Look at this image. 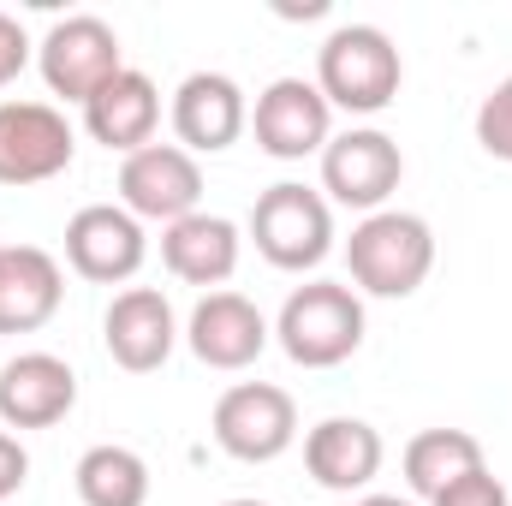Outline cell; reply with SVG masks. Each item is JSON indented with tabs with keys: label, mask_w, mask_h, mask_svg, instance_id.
Masks as SVG:
<instances>
[{
	"label": "cell",
	"mask_w": 512,
	"mask_h": 506,
	"mask_svg": "<svg viewBox=\"0 0 512 506\" xmlns=\"http://www.w3.org/2000/svg\"><path fill=\"white\" fill-rule=\"evenodd\" d=\"M72 483H78L84 506H149V465H143V453H131L120 441L90 447L78 459Z\"/></svg>",
	"instance_id": "21"
},
{
	"label": "cell",
	"mask_w": 512,
	"mask_h": 506,
	"mask_svg": "<svg viewBox=\"0 0 512 506\" xmlns=\"http://www.w3.org/2000/svg\"><path fill=\"white\" fill-rule=\"evenodd\" d=\"M352 506H417V501H405V495H358Z\"/></svg>",
	"instance_id": "26"
},
{
	"label": "cell",
	"mask_w": 512,
	"mask_h": 506,
	"mask_svg": "<svg viewBox=\"0 0 512 506\" xmlns=\"http://www.w3.org/2000/svg\"><path fill=\"white\" fill-rule=\"evenodd\" d=\"M36 66H42V84L66 102H90L108 78L126 72V54H120V36L108 18L96 12H72V18H54L48 36L36 42Z\"/></svg>",
	"instance_id": "5"
},
{
	"label": "cell",
	"mask_w": 512,
	"mask_h": 506,
	"mask_svg": "<svg viewBox=\"0 0 512 506\" xmlns=\"http://www.w3.org/2000/svg\"><path fill=\"white\" fill-rule=\"evenodd\" d=\"M268 340H274V328L245 292H203L185 322V346L209 370H251L268 352Z\"/></svg>",
	"instance_id": "13"
},
{
	"label": "cell",
	"mask_w": 512,
	"mask_h": 506,
	"mask_svg": "<svg viewBox=\"0 0 512 506\" xmlns=\"http://www.w3.org/2000/svg\"><path fill=\"white\" fill-rule=\"evenodd\" d=\"M66 274L42 245H0V334H36L54 322Z\"/></svg>",
	"instance_id": "18"
},
{
	"label": "cell",
	"mask_w": 512,
	"mask_h": 506,
	"mask_svg": "<svg viewBox=\"0 0 512 506\" xmlns=\"http://www.w3.org/2000/svg\"><path fill=\"white\" fill-rule=\"evenodd\" d=\"M143 256H149L143 221L126 215L120 203H84L66 221V262H72V274H84L96 286H126L143 268Z\"/></svg>",
	"instance_id": "11"
},
{
	"label": "cell",
	"mask_w": 512,
	"mask_h": 506,
	"mask_svg": "<svg viewBox=\"0 0 512 506\" xmlns=\"http://www.w3.org/2000/svg\"><path fill=\"white\" fill-rule=\"evenodd\" d=\"M120 209L137 221H185L203 209V167L179 143H149L120 161Z\"/></svg>",
	"instance_id": "8"
},
{
	"label": "cell",
	"mask_w": 512,
	"mask_h": 506,
	"mask_svg": "<svg viewBox=\"0 0 512 506\" xmlns=\"http://www.w3.org/2000/svg\"><path fill=\"white\" fill-rule=\"evenodd\" d=\"M399 84H405V66H399V48L382 24H340L316 48V90L328 96V108L382 114V108H393Z\"/></svg>",
	"instance_id": "3"
},
{
	"label": "cell",
	"mask_w": 512,
	"mask_h": 506,
	"mask_svg": "<svg viewBox=\"0 0 512 506\" xmlns=\"http://www.w3.org/2000/svg\"><path fill=\"white\" fill-rule=\"evenodd\" d=\"M429 506H512V495H507V483L483 465V471H471V477H459L453 489H441Z\"/></svg>",
	"instance_id": "23"
},
{
	"label": "cell",
	"mask_w": 512,
	"mask_h": 506,
	"mask_svg": "<svg viewBox=\"0 0 512 506\" xmlns=\"http://www.w3.org/2000/svg\"><path fill=\"white\" fill-rule=\"evenodd\" d=\"M215 447L239 465H274L292 441H298V405L286 387L274 381H239L215 399Z\"/></svg>",
	"instance_id": "6"
},
{
	"label": "cell",
	"mask_w": 512,
	"mask_h": 506,
	"mask_svg": "<svg viewBox=\"0 0 512 506\" xmlns=\"http://www.w3.org/2000/svg\"><path fill=\"white\" fill-rule=\"evenodd\" d=\"M24 483H30V453H24V441L12 429H0V506L12 501Z\"/></svg>",
	"instance_id": "25"
},
{
	"label": "cell",
	"mask_w": 512,
	"mask_h": 506,
	"mask_svg": "<svg viewBox=\"0 0 512 506\" xmlns=\"http://www.w3.org/2000/svg\"><path fill=\"white\" fill-rule=\"evenodd\" d=\"M72 155L78 137L54 102H0V185H48Z\"/></svg>",
	"instance_id": "9"
},
{
	"label": "cell",
	"mask_w": 512,
	"mask_h": 506,
	"mask_svg": "<svg viewBox=\"0 0 512 506\" xmlns=\"http://www.w3.org/2000/svg\"><path fill=\"white\" fill-rule=\"evenodd\" d=\"M274 340L298 370H334L364 346V298L340 280L292 286L274 316Z\"/></svg>",
	"instance_id": "2"
},
{
	"label": "cell",
	"mask_w": 512,
	"mask_h": 506,
	"mask_svg": "<svg viewBox=\"0 0 512 506\" xmlns=\"http://www.w3.org/2000/svg\"><path fill=\"white\" fill-rule=\"evenodd\" d=\"M399 179H405V155H399V143L382 126L334 131L328 149H322V191L340 209L376 215V209H387V197L399 191Z\"/></svg>",
	"instance_id": "7"
},
{
	"label": "cell",
	"mask_w": 512,
	"mask_h": 506,
	"mask_svg": "<svg viewBox=\"0 0 512 506\" xmlns=\"http://www.w3.org/2000/svg\"><path fill=\"white\" fill-rule=\"evenodd\" d=\"M78 405V376L60 352H18L0 364V423L6 429H54Z\"/></svg>",
	"instance_id": "15"
},
{
	"label": "cell",
	"mask_w": 512,
	"mask_h": 506,
	"mask_svg": "<svg viewBox=\"0 0 512 506\" xmlns=\"http://www.w3.org/2000/svg\"><path fill=\"white\" fill-rule=\"evenodd\" d=\"M382 459H387L382 429L364 423V417H322L304 435V471L334 495H364L382 477Z\"/></svg>",
	"instance_id": "16"
},
{
	"label": "cell",
	"mask_w": 512,
	"mask_h": 506,
	"mask_svg": "<svg viewBox=\"0 0 512 506\" xmlns=\"http://www.w3.org/2000/svg\"><path fill=\"white\" fill-rule=\"evenodd\" d=\"M352 286L370 298H411L435 268V227L411 209H376L346 239Z\"/></svg>",
	"instance_id": "1"
},
{
	"label": "cell",
	"mask_w": 512,
	"mask_h": 506,
	"mask_svg": "<svg viewBox=\"0 0 512 506\" xmlns=\"http://www.w3.org/2000/svg\"><path fill=\"white\" fill-rule=\"evenodd\" d=\"M239 251H245L239 227L227 215H209V209L161 227V262H167V274L185 280V286H203V292H227V280L239 274Z\"/></svg>",
	"instance_id": "17"
},
{
	"label": "cell",
	"mask_w": 512,
	"mask_h": 506,
	"mask_svg": "<svg viewBox=\"0 0 512 506\" xmlns=\"http://www.w3.org/2000/svg\"><path fill=\"white\" fill-rule=\"evenodd\" d=\"M102 346H108V358H114L120 370L155 376V370L173 358V346H179V316H173L167 292H155V286H126V292H114V304H108V316H102Z\"/></svg>",
	"instance_id": "12"
},
{
	"label": "cell",
	"mask_w": 512,
	"mask_h": 506,
	"mask_svg": "<svg viewBox=\"0 0 512 506\" xmlns=\"http://www.w3.org/2000/svg\"><path fill=\"white\" fill-rule=\"evenodd\" d=\"M251 245L268 268L280 274H304L334 251V203L298 179H280L256 197L251 209Z\"/></svg>",
	"instance_id": "4"
},
{
	"label": "cell",
	"mask_w": 512,
	"mask_h": 506,
	"mask_svg": "<svg viewBox=\"0 0 512 506\" xmlns=\"http://www.w3.org/2000/svg\"><path fill=\"white\" fill-rule=\"evenodd\" d=\"M483 441L471 429H423L405 441V483L417 501H435L441 489H453L459 477L483 471Z\"/></svg>",
	"instance_id": "20"
},
{
	"label": "cell",
	"mask_w": 512,
	"mask_h": 506,
	"mask_svg": "<svg viewBox=\"0 0 512 506\" xmlns=\"http://www.w3.org/2000/svg\"><path fill=\"white\" fill-rule=\"evenodd\" d=\"M155 126H161V90L149 72L126 66L120 78H108L90 102H84V131L102 143V149H120V155H137L155 143Z\"/></svg>",
	"instance_id": "19"
},
{
	"label": "cell",
	"mask_w": 512,
	"mask_h": 506,
	"mask_svg": "<svg viewBox=\"0 0 512 506\" xmlns=\"http://www.w3.org/2000/svg\"><path fill=\"white\" fill-rule=\"evenodd\" d=\"M221 506H268V501H251V495H239V501H221Z\"/></svg>",
	"instance_id": "27"
},
{
	"label": "cell",
	"mask_w": 512,
	"mask_h": 506,
	"mask_svg": "<svg viewBox=\"0 0 512 506\" xmlns=\"http://www.w3.org/2000/svg\"><path fill=\"white\" fill-rule=\"evenodd\" d=\"M477 143H483V155L512 161V72L477 102Z\"/></svg>",
	"instance_id": "22"
},
{
	"label": "cell",
	"mask_w": 512,
	"mask_h": 506,
	"mask_svg": "<svg viewBox=\"0 0 512 506\" xmlns=\"http://www.w3.org/2000/svg\"><path fill=\"white\" fill-rule=\"evenodd\" d=\"M251 131L256 149L274 155V161H304V155H322L328 137H334V108L328 96L310 84V78H274L251 108Z\"/></svg>",
	"instance_id": "10"
},
{
	"label": "cell",
	"mask_w": 512,
	"mask_h": 506,
	"mask_svg": "<svg viewBox=\"0 0 512 506\" xmlns=\"http://www.w3.org/2000/svg\"><path fill=\"white\" fill-rule=\"evenodd\" d=\"M251 126V102L227 72H191L173 90V137L185 155H221Z\"/></svg>",
	"instance_id": "14"
},
{
	"label": "cell",
	"mask_w": 512,
	"mask_h": 506,
	"mask_svg": "<svg viewBox=\"0 0 512 506\" xmlns=\"http://www.w3.org/2000/svg\"><path fill=\"white\" fill-rule=\"evenodd\" d=\"M36 60V42H30V30L12 18V12H0V90L6 84H18V72Z\"/></svg>",
	"instance_id": "24"
}]
</instances>
